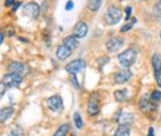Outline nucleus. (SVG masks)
<instances>
[{"instance_id":"nucleus-1","label":"nucleus","mask_w":161,"mask_h":136,"mask_svg":"<svg viewBox=\"0 0 161 136\" xmlns=\"http://www.w3.org/2000/svg\"><path fill=\"white\" fill-rule=\"evenodd\" d=\"M138 57V51L135 48H128L118 55V61L124 68H129L133 66Z\"/></svg>"},{"instance_id":"nucleus-2","label":"nucleus","mask_w":161,"mask_h":136,"mask_svg":"<svg viewBox=\"0 0 161 136\" xmlns=\"http://www.w3.org/2000/svg\"><path fill=\"white\" fill-rule=\"evenodd\" d=\"M121 10L117 6H109L104 14V22L109 26L117 25L121 20Z\"/></svg>"},{"instance_id":"nucleus-3","label":"nucleus","mask_w":161,"mask_h":136,"mask_svg":"<svg viewBox=\"0 0 161 136\" xmlns=\"http://www.w3.org/2000/svg\"><path fill=\"white\" fill-rule=\"evenodd\" d=\"M101 110V98L98 93H92L91 97L88 99V106H87V112L91 117H94L99 113Z\"/></svg>"},{"instance_id":"nucleus-4","label":"nucleus","mask_w":161,"mask_h":136,"mask_svg":"<svg viewBox=\"0 0 161 136\" xmlns=\"http://www.w3.org/2000/svg\"><path fill=\"white\" fill-rule=\"evenodd\" d=\"M22 13H24L25 16H27L30 19H37L39 15H40V6L34 1L27 3L26 5H24Z\"/></svg>"},{"instance_id":"nucleus-5","label":"nucleus","mask_w":161,"mask_h":136,"mask_svg":"<svg viewBox=\"0 0 161 136\" xmlns=\"http://www.w3.org/2000/svg\"><path fill=\"white\" fill-rule=\"evenodd\" d=\"M1 82L6 85V88H16V87H19L21 84L22 77L19 76V74H15V73H11L10 72V73H8V74L4 76Z\"/></svg>"},{"instance_id":"nucleus-6","label":"nucleus","mask_w":161,"mask_h":136,"mask_svg":"<svg viewBox=\"0 0 161 136\" xmlns=\"http://www.w3.org/2000/svg\"><path fill=\"white\" fill-rule=\"evenodd\" d=\"M9 71L11 72V73H15V74H19V76H26L29 72H30V68L26 66V64H24V63H21V62H11L10 64H9Z\"/></svg>"},{"instance_id":"nucleus-7","label":"nucleus","mask_w":161,"mask_h":136,"mask_svg":"<svg viewBox=\"0 0 161 136\" xmlns=\"http://www.w3.org/2000/svg\"><path fill=\"white\" fill-rule=\"evenodd\" d=\"M139 106H140V110L142 113H145V114H149V113H151V112H155L156 110V106L151 103V100H150V95H147V94H145V95H142L140 99V101H139Z\"/></svg>"},{"instance_id":"nucleus-8","label":"nucleus","mask_w":161,"mask_h":136,"mask_svg":"<svg viewBox=\"0 0 161 136\" xmlns=\"http://www.w3.org/2000/svg\"><path fill=\"white\" fill-rule=\"evenodd\" d=\"M86 67V62L83 59H75L72 62H69L67 66H66V71L69 73V74H77L78 72L83 71V68Z\"/></svg>"},{"instance_id":"nucleus-9","label":"nucleus","mask_w":161,"mask_h":136,"mask_svg":"<svg viewBox=\"0 0 161 136\" xmlns=\"http://www.w3.org/2000/svg\"><path fill=\"white\" fill-rule=\"evenodd\" d=\"M151 62H153V68L155 73V79L158 82V85L161 87V56L159 53H154Z\"/></svg>"},{"instance_id":"nucleus-10","label":"nucleus","mask_w":161,"mask_h":136,"mask_svg":"<svg viewBox=\"0 0 161 136\" xmlns=\"http://www.w3.org/2000/svg\"><path fill=\"white\" fill-rule=\"evenodd\" d=\"M47 106L50 108V110L60 113L61 110L63 109V101L62 98L60 95H53V97L48 98L47 99Z\"/></svg>"},{"instance_id":"nucleus-11","label":"nucleus","mask_w":161,"mask_h":136,"mask_svg":"<svg viewBox=\"0 0 161 136\" xmlns=\"http://www.w3.org/2000/svg\"><path fill=\"white\" fill-rule=\"evenodd\" d=\"M131 78V72L128 69V68H124L121 71H118L117 73H114L113 79H114V83L115 84H124L126 83L129 79Z\"/></svg>"},{"instance_id":"nucleus-12","label":"nucleus","mask_w":161,"mask_h":136,"mask_svg":"<svg viewBox=\"0 0 161 136\" xmlns=\"http://www.w3.org/2000/svg\"><path fill=\"white\" fill-rule=\"evenodd\" d=\"M123 45H124L123 39H120V37H112L110 40L107 41L105 47H107V50L109 52H117L123 47Z\"/></svg>"},{"instance_id":"nucleus-13","label":"nucleus","mask_w":161,"mask_h":136,"mask_svg":"<svg viewBox=\"0 0 161 136\" xmlns=\"http://www.w3.org/2000/svg\"><path fill=\"white\" fill-rule=\"evenodd\" d=\"M88 32V26L86 22L83 21H78L76 25H75V30H73V35L77 37V39H83Z\"/></svg>"},{"instance_id":"nucleus-14","label":"nucleus","mask_w":161,"mask_h":136,"mask_svg":"<svg viewBox=\"0 0 161 136\" xmlns=\"http://www.w3.org/2000/svg\"><path fill=\"white\" fill-rule=\"evenodd\" d=\"M115 120H118L119 124L123 125H130L134 121V115L131 113H120V115L115 117Z\"/></svg>"},{"instance_id":"nucleus-15","label":"nucleus","mask_w":161,"mask_h":136,"mask_svg":"<svg viewBox=\"0 0 161 136\" xmlns=\"http://www.w3.org/2000/svg\"><path fill=\"white\" fill-rule=\"evenodd\" d=\"M63 45H64L67 48H69L71 51L76 50V48H77V46H78V41H77V37H76L75 35L67 36L66 39L63 40Z\"/></svg>"},{"instance_id":"nucleus-16","label":"nucleus","mask_w":161,"mask_h":136,"mask_svg":"<svg viewBox=\"0 0 161 136\" xmlns=\"http://www.w3.org/2000/svg\"><path fill=\"white\" fill-rule=\"evenodd\" d=\"M14 114V108L13 106H6L0 109V122H5L9 120V117Z\"/></svg>"},{"instance_id":"nucleus-17","label":"nucleus","mask_w":161,"mask_h":136,"mask_svg":"<svg viewBox=\"0 0 161 136\" xmlns=\"http://www.w3.org/2000/svg\"><path fill=\"white\" fill-rule=\"evenodd\" d=\"M71 53H72V51H71L69 48H67L64 45H61L60 47L57 48V51H56V56H57L58 59L68 58V57L71 56Z\"/></svg>"},{"instance_id":"nucleus-18","label":"nucleus","mask_w":161,"mask_h":136,"mask_svg":"<svg viewBox=\"0 0 161 136\" xmlns=\"http://www.w3.org/2000/svg\"><path fill=\"white\" fill-rule=\"evenodd\" d=\"M113 136H130V128H129V125L120 124L117 128V130H115V133H114Z\"/></svg>"},{"instance_id":"nucleus-19","label":"nucleus","mask_w":161,"mask_h":136,"mask_svg":"<svg viewBox=\"0 0 161 136\" xmlns=\"http://www.w3.org/2000/svg\"><path fill=\"white\" fill-rule=\"evenodd\" d=\"M101 5H102V0H88V8L93 13L98 11L99 8H101Z\"/></svg>"},{"instance_id":"nucleus-20","label":"nucleus","mask_w":161,"mask_h":136,"mask_svg":"<svg viewBox=\"0 0 161 136\" xmlns=\"http://www.w3.org/2000/svg\"><path fill=\"white\" fill-rule=\"evenodd\" d=\"M114 98L117 101L123 103L126 100V90L125 89H119V90H115L114 92Z\"/></svg>"},{"instance_id":"nucleus-21","label":"nucleus","mask_w":161,"mask_h":136,"mask_svg":"<svg viewBox=\"0 0 161 136\" xmlns=\"http://www.w3.org/2000/svg\"><path fill=\"white\" fill-rule=\"evenodd\" d=\"M150 100H151V103H153L155 106H158L161 101V92L160 90H154V92L151 93V95H150Z\"/></svg>"},{"instance_id":"nucleus-22","label":"nucleus","mask_w":161,"mask_h":136,"mask_svg":"<svg viewBox=\"0 0 161 136\" xmlns=\"http://www.w3.org/2000/svg\"><path fill=\"white\" fill-rule=\"evenodd\" d=\"M69 131V125L68 124H62L60 128L57 129V131L53 134V136H66Z\"/></svg>"},{"instance_id":"nucleus-23","label":"nucleus","mask_w":161,"mask_h":136,"mask_svg":"<svg viewBox=\"0 0 161 136\" xmlns=\"http://www.w3.org/2000/svg\"><path fill=\"white\" fill-rule=\"evenodd\" d=\"M9 136H25V134H24V130L21 129L20 126H15L14 129L10 130Z\"/></svg>"},{"instance_id":"nucleus-24","label":"nucleus","mask_w":161,"mask_h":136,"mask_svg":"<svg viewBox=\"0 0 161 136\" xmlns=\"http://www.w3.org/2000/svg\"><path fill=\"white\" fill-rule=\"evenodd\" d=\"M73 119H75V124H76V128L77 129H82L83 128V120L78 113H75L73 115Z\"/></svg>"},{"instance_id":"nucleus-25","label":"nucleus","mask_w":161,"mask_h":136,"mask_svg":"<svg viewBox=\"0 0 161 136\" xmlns=\"http://www.w3.org/2000/svg\"><path fill=\"white\" fill-rule=\"evenodd\" d=\"M154 14L159 20H161V0H159L155 5H154Z\"/></svg>"},{"instance_id":"nucleus-26","label":"nucleus","mask_w":161,"mask_h":136,"mask_svg":"<svg viewBox=\"0 0 161 136\" xmlns=\"http://www.w3.org/2000/svg\"><path fill=\"white\" fill-rule=\"evenodd\" d=\"M136 22V19H133L131 22H129V24H126V25H124L123 27L120 29V32H126V31H129L131 27H133V25Z\"/></svg>"},{"instance_id":"nucleus-27","label":"nucleus","mask_w":161,"mask_h":136,"mask_svg":"<svg viewBox=\"0 0 161 136\" xmlns=\"http://www.w3.org/2000/svg\"><path fill=\"white\" fill-rule=\"evenodd\" d=\"M131 10H133V8H131V6H126V8H125V20L130 19V14H131Z\"/></svg>"},{"instance_id":"nucleus-28","label":"nucleus","mask_w":161,"mask_h":136,"mask_svg":"<svg viewBox=\"0 0 161 136\" xmlns=\"http://www.w3.org/2000/svg\"><path fill=\"white\" fill-rule=\"evenodd\" d=\"M5 92H6V85H5L3 82H0V99L5 94Z\"/></svg>"},{"instance_id":"nucleus-29","label":"nucleus","mask_w":161,"mask_h":136,"mask_svg":"<svg viewBox=\"0 0 161 136\" xmlns=\"http://www.w3.org/2000/svg\"><path fill=\"white\" fill-rule=\"evenodd\" d=\"M73 6H75L73 1H72V0H68L67 4H66V10H67V11H71V10L73 9Z\"/></svg>"},{"instance_id":"nucleus-30","label":"nucleus","mask_w":161,"mask_h":136,"mask_svg":"<svg viewBox=\"0 0 161 136\" xmlns=\"http://www.w3.org/2000/svg\"><path fill=\"white\" fill-rule=\"evenodd\" d=\"M71 82H72V84H73L76 88H80V84H78L77 78H76V76H75V74H72V76H71Z\"/></svg>"},{"instance_id":"nucleus-31","label":"nucleus","mask_w":161,"mask_h":136,"mask_svg":"<svg viewBox=\"0 0 161 136\" xmlns=\"http://www.w3.org/2000/svg\"><path fill=\"white\" fill-rule=\"evenodd\" d=\"M20 6H21V3H20V1H16V3L13 5V9H11V11H13V13H16V11H18V9H19Z\"/></svg>"},{"instance_id":"nucleus-32","label":"nucleus","mask_w":161,"mask_h":136,"mask_svg":"<svg viewBox=\"0 0 161 136\" xmlns=\"http://www.w3.org/2000/svg\"><path fill=\"white\" fill-rule=\"evenodd\" d=\"M16 3V0H5V6H11Z\"/></svg>"},{"instance_id":"nucleus-33","label":"nucleus","mask_w":161,"mask_h":136,"mask_svg":"<svg viewBox=\"0 0 161 136\" xmlns=\"http://www.w3.org/2000/svg\"><path fill=\"white\" fill-rule=\"evenodd\" d=\"M3 41H4V34H3V32H0V45L3 43Z\"/></svg>"},{"instance_id":"nucleus-34","label":"nucleus","mask_w":161,"mask_h":136,"mask_svg":"<svg viewBox=\"0 0 161 136\" xmlns=\"http://www.w3.org/2000/svg\"><path fill=\"white\" fill-rule=\"evenodd\" d=\"M147 136H154V130H153V128H150V130H149V135Z\"/></svg>"},{"instance_id":"nucleus-35","label":"nucleus","mask_w":161,"mask_h":136,"mask_svg":"<svg viewBox=\"0 0 161 136\" xmlns=\"http://www.w3.org/2000/svg\"><path fill=\"white\" fill-rule=\"evenodd\" d=\"M160 39H161V30H160Z\"/></svg>"}]
</instances>
